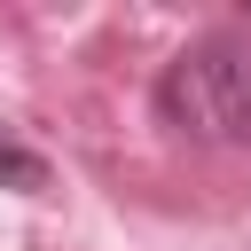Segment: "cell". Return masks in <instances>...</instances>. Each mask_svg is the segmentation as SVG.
Segmentation results:
<instances>
[{
  "mask_svg": "<svg viewBox=\"0 0 251 251\" xmlns=\"http://www.w3.org/2000/svg\"><path fill=\"white\" fill-rule=\"evenodd\" d=\"M157 118L212 149H251V16L196 31L157 71Z\"/></svg>",
  "mask_w": 251,
  "mask_h": 251,
  "instance_id": "obj_1",
  "label": "cell"
},
{
  "mask_svg": "<svg viewBox=\"0 0 251 251\" xmlns=\"http://www.w3.org/2000/svg\"><path fill=\"white\" fill-rule=\"evenodd\" d=\"M0 188H16V196H39L47 188V157L31 141H16L8 126H0Z\"/></svg>",
  "mask_w": 251,
  "mask_h": 251,
  "instance_id": "obj_2",
  "label": "cell"
}]
</instances>
